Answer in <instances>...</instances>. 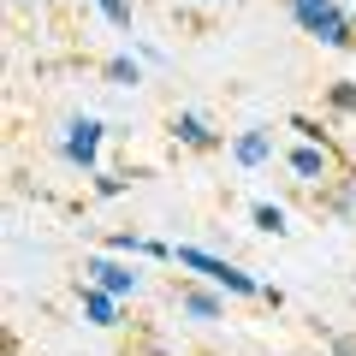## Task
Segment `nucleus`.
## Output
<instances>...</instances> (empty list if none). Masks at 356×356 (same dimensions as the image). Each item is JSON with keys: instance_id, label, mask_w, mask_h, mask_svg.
Instances as JSON below:
<instances>
[{"instance_id": "1", "label": "nucleus", "mask_w": 356, "mask_h": 356, "mask_svg": "<svg viewBox=\"0 0 356 356\" xmlns=\"http://www.w3.org/2000/svg\"><path fill=\"white\" fill-rule=\"evenodd\" d=\"M297 24L309 30V36H321L327 48H356V18L339 13V0H291Z\"/></svg>"}, {"instance_id": "2", "label": "nucleus", "mask_w": 356, "mask_h": 356, "mask_svg": "<svg viewBox=\"0 0 356 356\" xmlns=\"http://www.w3.org/2000/svg\"><path fill=\"white\" fill-rule=\"evenodd\" d=\"M178 267H196L202 280L226 285V291H238V297H255V291H261V285H255L250 273H238L232 261H220V255H208V250H178Z\"/></svg>"}, {"instance_id": "3", "label": "nucleus", "mask_w": 356, "mask_h": 356, "mask_svg": "<svg viewBox=\"0 0 356 356\" xmlns=\"http://www.w3.org/2000/svg\"><path fill=\"white\" fill-rule=\"evenodd\" d=\"M89 280L102 285V291H113V297L137 291V273H131V267H119V261H107V255H95V261H89Z\"/></svg>"}, {"instance_id": "4", "label": "nucleus", "mask_w": 356, "mask_h": 356, "mask_svg": "<svg viewBox=\"0 0 356 356\" xmlns=\"http://www.w3.org/2000/svg\"><path fill=\"white\" fill-rule=\"evenodd\" d=\"M95 149H102V125H95V119H77L72 137H65V154H72L77 166H95Z\"/></svg>"}, {"instance_id": "5", "label": "nucleus", "mask_w": 356, "mask_h": 356, "mask_svg": "<svg viewBox=\"0 0 356 356\" xmlns=\"http://www.w3.org/2000/svg\"><path fill=\"white\" fill-rule=\"evenodd\" d=\"M172 131H178V143H191V149H220V137L202 125V119H191V113L172 119Z\"/></svg>"}, {"instance_id": "6", "label": "nucleus", "mask_w": 356, "mask_h": 356, "mask_svg": "<svg viewBox=\"0 0 356 356\" xmlns=\"http://www.w3.org/2000/svg\"><path fill=\"white\" fill-rule=\"evenodd\" d=\"M232 149H238V161H243V166H261L267 154H273V143H267V131H243Z\"/></svg>"}, {"instance_id": "7", "label": "nucleus", "mask_w": 356, "mask_h": 356, "mask_svg": "<svg viewBox=\"0 0 356 356\" xmlns=\"http://www.w3.org/2000/svg\"><path fill=\"white\" fill-rule=\"evenodd\" d=\"M83 315L95 321V327H113V291H102V285L83 291Z\"/></svg>"}, {"instance_id": "8", "label": "nucleus", "mask_w": 356, "mask_h": 356, "mask_svg": "<svg viewBox=\"0 0 356 356\" xmlns=\"http://www.w3.org/2000/svg\"><path fill=\"white\" fill-rule=\"evenodd\" d=\"M291 166H297L303 178H321V172H327V154H315V149H297V154H291Z\"/></svg>"}, {"instance_id": "9", "label": "nucleus", "mask_w": 356, "mask_h": 356, "mask_svg": "<svg viewBox=\"0 0 356 356\" xmlns=\"http://www.w3.org/2000/svg\"><path fill=\"white\" fill-rule=\"evenodd\" d=\"M332 113H356V83H332Z\"/></svg>"}, {"instance_id": "10", "label": "nucleus", "mask_w": 356, "mask_h": 356, "mask_svg": "<svg viewBox=\"0 0 356 356\" xmlns=\"http://www.w3.org/2000/svg\"><path fill=\"white\" fill-rule=\"evenodd\" d=\"M255 226H261V232H285V214L273 202H255Z\"/></svg>"}, {"instance_id": "11", "label": "nucleus", "mask_w": 356, "mask_h": 356, "mask_svg": "<svg viewBox=\"0 0 356 356\" xmlns=\"http://www.w3.org/2000/svg\"><path fill=\"white\" fill-rule=\"evenodd\" d=\"M184 309H191V315H220V303L208 291H184Z\"/></svg>"}, {"instance_id": "12", "label": "nucleus", "mask_w": 356, "mask_h": 356, "mask_svg": "<svg viewBox=\"0 0 356 356\" xmlns=\"http://www.w3.org/2000/svg\"><path fill=\"white\" fill-rule=\"evenodd\" d=\"M95 6H102V13H107V18H113V24H119V30H131V6H125V0H95Z\"/></svg>"}, {"instance_id": "13", "label": "nucleus", "mask_w": 356, "mask_h": 356, "mask_svg": "<svg viewBox=\"0 0 356 356\" xmlns=\"http://www.w3.org/2000/svg\"><path fill=\"white\" fill-rule=\"evenodd\" d=\"M107 77H113V83H137V65L131 60H107Z\"/></svg>"}, {"instance_id": "14", "label": "nucleus", "mask_w": 356, "mask_h": 356, "mask_svg": "<svg viewBox=\"0 0 356 356\" xmlns=\"http://www.w3.org/2000/svg\"><path fill=\"white\" fill-rule=\"evenodd\" d=\"M332 356H356V332H339L332 339Z\"/></svg>"}, {"instance_id": "15", "label": "nucleus", "mask_w": 356, "mask_h": 356, "mask_svg": "<svg viewBox=\"0 0 356 356\" xmlns=\"http://www.w3.org/2000/svg\"><path fill=\"white\" fill-rule=\"evenodd\" d=\"M125 356H161V344H154V339H137V344H125Z\"/></svg>"}]
</instances>
